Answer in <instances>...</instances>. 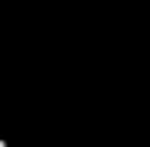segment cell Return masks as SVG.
<instances>
[{
	"label": "cell",
	"mask_w": 150,
	"mask_h": 147,
	"mask_svg": "<svg viewBox=\"0 0 150 147\" xmlns=\"http://www.w3.org/2000/svg\"><path fill=\"white\" fill-rule=\"evenodd\" d=\"M0 147H10V144H6V141H3V138H0Z\"/></svg>",
	"instance_id": "6da1fadb"
}]
</instances>
